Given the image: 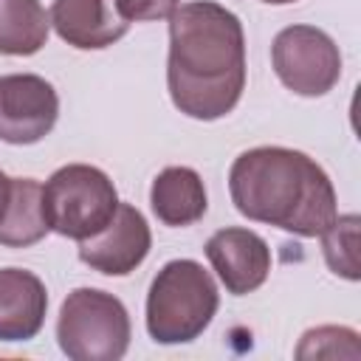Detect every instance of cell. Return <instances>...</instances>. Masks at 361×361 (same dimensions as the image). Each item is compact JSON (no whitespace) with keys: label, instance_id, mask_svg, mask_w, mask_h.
Returning <instances> with one entry per match:
<instances>
[{"label":"cell","instance_id":"1","mask_svg":"<svg viewBox=\"0 0 361 361\" xmlns=\"http://www.w3.org/2000/svg\"><path fill=\"white\" fill-rule=\"evenodd\" d=\"M166 87L172 104L197 121L228 116L245 90V34L234 11L192 0L169 14Z\"/></svg>","mask_w":361,"mask_h":361},{"label":"cell","instance_id":"2","mask_svg":"<svg viewBox=\"0 0 361 361\" xmlns=\"http://www.w3.org/2000/svg\"><path fill=\"white\" fill-rule=\"evenodd\" d=\"M234 209L299 237H319L338 214L336 189L327 172L290 147H254L228 169Z\"/></svg>","mask_w":361,"mask_h":361},{"label":"cell","instance_id":"3","mask_svg":"<svg viewBox=\"0 0 361 361\" xmlns=\"http://www.w3.org/2000/svg\"><path fill=\"white\" fill-rule=\"evenodd\" d=\"M217 307L220 293L212 274L195 259H169L147 293V333L158 344L195 341Z\"/></svg>","mask_w":361,"mask_h":361},{"label":"cell","instance_id":"4","mask_svg":"<svg viewBox=\"0 0 361 361\" xmlns=\"http://www.w3.org/2000/svg\"><path fill=\"white\" fill-rule=\"evenodd\" d=\"M130 313L124 302L99 288H76L56 319L59 350L73 361H118L130 347Z\"/></svg>","mask_w":361,"mask_h":361},{"label":"cell","instance_id":"5","mask_svg":"<svg viewBox=\"0 0 361 361\" xmlns=\"http://www.w3.org/2000/svg\"><path fill=\"white\" fill-rule=\"evenodd\" d=\"M116 206L118 192L113 180L90 164H65L42 186V214L48 231L76 243L102 231Z\"/></svg>","mask_w":361,"mask_h":361},{"label":"cell","instance_id":"6","mask_svg":"<svg viewBox=\"0 0 361 361\" xmlns=\"http://www.w3.org/2000/svg\"><path fill=\"white\" fill-rule=\"evenodd\" d=\"M271 65L296 96H324L341 79V54L333 37L316 25H288L274 37Z\"/></svg>","mask_w":361,"mask_h":361},{"label":"cell","instance_id":"7","mask_svg":"<svg viewBox=\"0 0 361 361\" xmlns=\"http://www.w3.org/2000/svg\"><path fill=\"white\" fill-rule=\"evenodd\" d=\"M59 118V96L54 85L37 73L0 76V141L37 144Z\"/></svg>","mask_w":361,"mask_h":361},{"label":"cell","instance_id":"8","mask_svg":"<svg viewBox=\"0 0 361 361\" xmlns=\"http://www.w3.org/2000/svg\"><path fill=\"white\" fill-rule=\"evenodd\" d=\"M149 248L152 234L144 214L130 203H118L102 231L79 240V259L99 274L127 276L147 259Z\"/></svg>","mask_w":361,"mask_h":361},{"label":"cell","instance_id":"9","mask_svg":"<svg viewBox=\"0 0 361 361\" xmlns=\"http://www.w3.org/2000/svg\"><path fill=\"white\" fill-rule=\"evenodd\" d=\"M206 257L226 290L234 296L257 290L271 274V248L251 228L228 226L214 231L206 240Z\"/></svg>","mask_w":361,"mask_h":361},{"label":"cell","instance_id":"10","mask_svg":"<svg viewBox=\"0 0 361 361\" xmlns=\"http://www.w3.org/2000/svg\"><path fill=\"white\" fill-rule=\"evenodd\" d=\"M48 17L59 39L79 51H102L118 42L130 28L116 0H54Z\"/></svg>","mask_w":361,"mask_h":361},{"label":"cell","instance_id":"11","mask_svg":"<svg viewBox=\"0 0 361 361\" xmlns=\"http://www.w3.org/2000/svg\"><path fill=\"white\" fill-rule=\"evenodd\" d=\"M48 290L25 268H0V341H28L45 324Z\"/></svg>","mask_w":361,"mask_h":361},{"label":"cell","instance_id":"12","mask_svg":"<svg viewBox=\"0 0 361 361\" xmlns=\"http://www.w3.org/2000/svg\"><path fill=\"white\" fill-rule=\"evenodd\" d=\"M149 206L164 226L183 228L206 214L209 197L200 175L192 166H166L152 180Z\"/></svg>","mask_w":361,"mask_h":361},{"label":"cell","instance_id":"13","mask_svg":"<svg viewBox=\"0 0 361 361\" xmlns=\"http://www.w3.org/2000/svg\"><path fill=\"white\" fill-rule=\"evenodd\" d=\"M51 17L39 0H0V54L31 56L48 42Z\"/></svg>","mask_w":361,"mask_h":361},{"label":"cell","instance_id":"14","mask_svg":"<svg viewBox=\"0 0 361 361\" xmlns=\"http://www.w3.org/2000/svg\"><path fill=\"white\" fill-rule=\"evenodd\" d=\"M48 234V223L42 214V186L34 178H14L11 203L0 223V245L6 248H28Z\"/></svg>","mask_w":361,"mask_h":361},{"label":"cell","instance_id":"15","mask_svg":"<svg viewBox=\"0 0 361 361\" xmlns=\"http://www.w3.org/2000/svg\"><path fill=\"white\" fill-rule=\"evenodd\" d=\"M322 237V254L327 259V268L350 282H355L358 274V214H336V220L319 234Z\"/></svg>","mask_w":361,"mask_h":361},{"label":"cell","instance_id":"16","mask_svg":"<svg viewBox=\"0 0 361 361\" xmlns=\"http://www.w3.org/2000/svg\"><path fill=\"white\" fill-rule=\"evenodd\" d=\"M358 355H361L358 333L336 324L307 330L296 347V358H358Z\"/></svg>","mask_w":361,"mask_h":361},{"label":"cell","instance_id":"17","mask_svg":"<svg viewBox=\"0 0 361 361\" xmlns=\"http://www.w3.org/2000/svg\"><path fill=\"white\" fill-rule=\"evenodd\" d=\"M178 6L180 0H116V8L127 23L166 20Z\"/></svg>","mask_w":361,"mask_h":361},{"label":"cell","instance_id":"18","mask_svg":"<svg viewBox=\"0 0 361 361\" xmlns=\"http://www.w3.org/2000/svg\"><path fill=\"white\" fill-rule=\"evenodd\" d=\"M11 183H14V178H8L0 169V223H3V217L8 212V203H11Z\"/></svg>","mask_w":361,"mask_h":361},{"label":"cell","instance_id":"19","mask_svg":"<svg viewBox=\"0 0 361 361\" xmlns=\"http://www.w3.org/2000/svg\"><path fill=\"white\" fill-rule=\"evenodd\" d=\"M262 3H271V6H288V3H296V0H262Z\"/></svg>","mask_w":361,"mask_h":361}]
</instances>
